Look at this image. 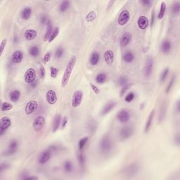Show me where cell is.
Returning <instances> with one entry per match:
<instances>
[{"label": "cell", "mask_w": 180, "mask_h": 180, "mask_svg": "<svg viewBox=\"0 0 180 180\" xmlns=\"http://www.w3.org/2000/svg\"><path fill=\"white\" fill-rule=\"evenodd\" d=\"M154 58L151 56L148 57L146 61V64H145L144 68V74L146 77H150L152 75L153 70H154Z\"/></svg>", "instance_id": "6"}, {"label": "cell", "mask_w": 180, "mask_h": 180, "mask_svg": "<svg viewBox=\"0 0 180 180\" xmlns=\"http://www.w3.org/2000/svg\"><path fill=\"white\" fill-rule=\"evenodd\" d=\"M46 99L50 105H53L56 104L57 102V96H56V92L52 89L48 90L46 93Z\"/></svg>", "instance_id": "12"}, {"label": "cell", "mask_w": 180, "mask_h": 180, "mask_svg": "<svg viewBox=\"0 0 180 180\" xmlns=\"http://www.w3.org/2000/svg\"><path fill=\"white\" fill-rule=\"evenodd\" d=\"M137 167L136 165H131L130 167H128L127 169V175H134L137 173Z\"/></svg>", "instance_id": "45"}, {"label": "cell", "mask_w": 180, "mask_h": 180, "mask_svg": "<svg viewBox=\"0 0 180 180\" xmlns=\"http://www.w3.org/2000/svg\"><path fill=\"white\" fill-rule=\"evenodd\" d=\"M134 134L133 127L127 126L123 127L120 131V138L121 140H125L132 137Z\"/></svg>", "instance_id": "7"}, {"label": "cell", "mask_w": 180, "mask_h": 180, "mask_svg": "<svg viewBox=\"0 0 180 180\" xmlns=\"http://www.w3.org/2000/svg\"><path fill=\"white\" fill-rule=\"evenodd\" d=\"M37 32L35 30H33V29L27 30L24 33L25 38H26L27 40H29V41H32L34 39H35L36 37H37Z\"/></svg>", "instance_id": "23"}, {"label": "cell", "mask_w": 180, "mask_h": 180, "mask_svg": "<svg viewBox=\"0 0 180 180\" xmlns=\"http://www.w3.org/2000/svg\"><path fill=\"white\" fill-rule=\"evenodd\" d=\"M104 61L106 64H113V61H114V53H113V51L110 49L106 50L104 54Z\"/></svg>", "instance_id": "17"}, {"label": "cell", "mask_w": 180, "mask_h": 180, "mask_svg": "<svg viewBox=\"0 0 180 180\" xmlns=\"http://www.w3.org/2000/svg\"><path fill=\"white\" fill-rule=\"evenodd\" d=\"M25 82L27 84H32L36 80V71L34 68H28L24 75Z\"/></svg>", "instance_id": "5"}, {"label": "cell", "mask_w": 180, "mask_h": 180, "mask_svg": "<svg viewBox=\"0 0 180 180\" xmlns=\"http://www.w3.org/2000/svg\"><path fill=\"white\" fill-rule=\"evenodd\" d=\"M68 122V118L67 116H64L62 120V125H61V129H64L66 126L67 125Z\"/></svg>", "instance_id": "52"}, {"label": "cell", "mask_w": 180, "mask_h": 180, "mask_svg": "<svg viewBox=\"0 0 180 180\" xmlns=\"http://www.w3.org/2000/svg\"><path fill=\"white\" fill-rule=\"evenodd\" d=\"M149 25V21L147 17L145 16H141L137 20V26L141 30H146Z\"/></svg>", "instance_id": "15"}, {"label": "cell", "mask_w": 180, "mask_h": 180, "mask_svg": "<svg viewBox=\"0 0 180 180\" xmlns=\"http://www.w3.org/2000/svg\"><path fill=\"white\" fill-rule=\"evenodd\" d=\"M77 58L75 56H72V57L70 58V60L68 62L67 66H66V69H65L64 75H63L62 80H61V87H66V85H68V83L70 79L71 73H72V70H73L74 67H75V64H76Z\"/></svg>", "instance_id": "1"}, {"label": "cell", "mask_w": 180, "mask_h": 180, "mask_svg": "<svg viewBox=\"0 0 180 180\" xmlns=\"http://www.w3.org/2000/svg\"><path fill=\"white\" fill-rule=\"evenodd\" d=\"M51 153L49 150H46L44 151L42 154L39 156L38 159V162L40 165H44V164L47 163L49 160L51 158Z\"/></svg>", "instance_id": "13"}, {"label": "cell", "mask_w": 180, "mask_h": 180, "mask_svg": "<svg viewBox=\"0 0 180 180\" xmlns=\"http://www.w3.org/2000/svg\"><path fill=\"white\" fill-rule=\"evenodd\" d=\"M51 52H47V53H46L45 54V56H44L43 57V61L45 63H47L49 62V61H50V59H51Z\"/></svg>", "instance_id": "49"}, {"label": "cell", "mask_w": 180, "mask_h": 180, "mask_svg": "<svg viewBox=\"0 0 180 180\" xmlns=\"http://www.w3.org/2000/svg\"><path fill=\"white\" fill-rule=\"evenodd\" d=\"M89 140V137H85L83 138L80 139L78 141V149L79 151H83L84 148H85V146H86L87 143L88 142Z\"/></svg>", "instance_id": "31"}, {"label": "cell", "mask_w": 180, "mask_h": 180, "mask_svg": "<svg viewBox=\"0 0 180 180\" xmlns=\"http://www.w3.org/2000/svg\"><path fill=\"white\" fill-rule=\"evenodd\" d=\"M77 160H78V162L80 164V167L83 168L85 165V162H86V159H85V156L84 154L83 151H80V154H78V156H77Z\"/></svg>", "instance_id": "34"}, {"label": "cell", "mask_w": 180, "mask_h": 180, "mask_svg": "<svg viewBox=\"0 0 180 180\" xmlns=\"http://www.w3.org/2000/svg\"><path fill=\"white\" fill-rule=\"evenodd\" d=\"M40 53V49L37 46H32L30 48L29 53L32 57H37Z\"/></svg>", "instance_id": "33"}, {"label": "cell", "mask_w": 180, "mask_h": 180, "mask_svg": "<svg viewBox=\"0 0 180 180\" xmlns=\"http://www.w3.org/2000/svg\"><path fill=\"white\" fill-rule=\"evenodd\" d=\"M61 116L60 114L56 115L53 118V125H52V132L53 133L56 132L58 131V129H59L60 126H61Z\"/></svg>", "instance_id": "20"}, {"label": "cell", "mask_w": 180, "mask_h": 180, "mask_svg": "<svg viewBox=\"0 0 180 180\" xmlns=\"http://www.w3.org/2000/svg\"><path fill=\"white\" fill-rule=\"evenodd\" d=\"M12 121L8 117H3L0 120V135L3 136L6 131L10 127Z\"/></svg>", "instance_id": "3"}, {"label": "cell", "mask_w": 180, "mask_h": 180, "mask_svg": "<svg viewBox=\"0 0 180 180\" xmlns=\"http://www.w3.org/2000/svg\"><path fill=\"white\" fill-rule=\"evenodd\" d=\"M20 92L19 90H13L9 93V99L12 102H17L20 99Z\"/></svg>", "instance_id": "25"}, {"label": "cell", "mask_w": 180, "mask_h": 180, "mask_svg": "<svg viewBox=\"0 0 180 180\" xmlns=\"http://www.w3.org/2000/svg\"><path fill=\"white\" fill-rule=\"evenodd\" d=\"M64 53V49L63 47H58L55 51V58H61Z\"/></svg>", "instance_id": "43"}, {"label": "cell", "mask_w": 180, "mask_h": 180, "mask_svg": "<svg viewBox=\"0 0 180 180\" xmlns=\"http://www.w3.org/2000/svg\"><path fill=\"white\" fill-rule=\"evenodd\" d=\"M12 108H13V105L9 102H3L1 104V109L2 111H8V110H12Z\"/></svg>", "instance_id": "38"}, {"label": "cell", "mask_w": 180, "mask_h": 180, "mask_svg": "<svg viewBox=\"0 0 180 180\" xmlns=\"http://www.w3.org/2000/svg\"><path fill=\"white\" fill-rule=\"evenodd\" d=\"M9 167V165L8 163H4V162H2L1 164V166H0V173H3V171L5 170H7Z\"/></svg>", "instance_id": "51"}, {"label": "cell", "mask_w": 180, "mask_h": 180, "mask_svg": "<svg viewBox=\"0 0 180 180\" xmlns=\"http://www.w3.org/2000/svg\"><path fill=\"white\" fill-rule=\"evenodd\" d=\"M7 39H3L2 41L1 42V44H0V47H1V51H0V56H2L3 52L4 51V49H5L6 45H7Z\"/></svg>", "instance_id": "48"}, {"label": "cell", "mask_w": 180, "mask_h": 180, "mask_svg": "<svg viewBox=\"0 0 180 180\" xmlns=\"http://www.w3.org/2000/svg\"><path fill=\"white\" fill-rule=\"evenodd\" d=\"M53 25L51 20H49L48 23L47 24V31L44 37V41H48L49 39L50 36H51L52 32H53Z\"/></svg>", "instance_id": "27"}, {"label": "cell", "mask_w": 180, "mask_h": 180, "mask_svg": "<svg viewBox=\"0 0 180 180\" xmlns=\"http://www.w3.org/2000/svg\"><path fill=\"white\" fill-rule=\"evenodd\" d=\"M123 60L125 62L130 64L135 60V55L132 51H127L123 54Z\"/></svg>", "instance_id": "28"}, {"label": "cell", "mask_w": 180, "mask_h": 180, "mask_svg": "<svg viewBox=\"0 0 180 180\" xmlns=\"http://www.w3.org/2000/svg\"><path fill=\"white\" fill-rule=\"evenodd\" d=\"M99 60H100V55L97 51H94L90 56L89 63L91 66H96L98 64Z\"/></svg>", "instance_id": "26"}, {"label": "cell", "mask_w": 180, "mask_h": 180, "mask_svg": "<svg viewBox=\"0 0 180 180\" xmlns=\"http://www.w3.org/2000/svg\"><path fill=\"white\" fill-rule=\"evenodd\" d=\"M23 59V53L20 50H16L12 53V61L14 64H20Z\"/></svg>", "instance_id": "16"}, {"label": "cell", "mask_w": 180, "mask_h": 180, "mask_svg": "<svg viewBox=\"0 0 180 180\" xmlns=\"http://www.w3.org/2000/svg\"><path fill=\"white\" fill-rule=\"evenodd\" d=\"M32 15V9L30 7H26L20 12V17L23 20H28Z\"/></svg>", "instance_id": "24"}, {"label": "cell", "mask_w": 180, "mask_h": 180, "mask_svg": "<svg viewBox=\"0 0 180 180\" xmlns=\"http://www.w3.org/2000/svg\"><path fill=\"white\" fill-rule=\"evenodd\" d=\"M37 82L36 81V80L34 82V83L31 84V87H32V88H35V87H37Z\"/></svg>", "instance_id": "59"}, {"label": "cell", "mask_w": 180, "mask_h": 180, "mask_svg": "<svg viewBox=\"0 0 180 180\" xmlns=\"http://www.w3.org/2000/svg\"><path fill=\"white\" fill-rule=\"evenodd\" d=\"M132 84H129V83H127L126 85H125L124 86H122V89L120 90V97H122L123 95H124L125 94L126 92L127 91V90H129V89L131 88V87H132Z\"/></svg>", "instance_id": "42"}, {"label": "cell", "mask_w": 180, "mask_h": 180, "mask_svg": "<svg viewBox=\"0 0 180 180\" xmlns=\"http://www.w3.org/2000/svg\"><path fill=\"white\" fill-rule=\"evenodd\" d=\"M64 168L66 173H70L71 172H72L73 170V165H72V162L70 160H66L64 162Z\"/></svg>", "instance_id": "35"}, {"label": "cell", "mask_w": 180, "mask_h": 180, "mask_svg": "<svg viewBox=\"0 0 180 180\" xmlns=\"http://www.w3.org/2000/svg\"><path fill=\"white\" fill-rule=\"evenodd\" d=\"M45 125V118L43 116H39L34 120L32 122V128L36 132H39L44 127Z\"/></svg>", "instance_id": "8"}, {"label": "cell", "mask_w": 180, "mask_h": 180, "mask_svg": "<svg viewBox=\"0 0 180 180\" xmlns=\"http://www.w3.org/2000/svg\"><path fill=\"white\" fill-rule=\"evenodd\" d=\"M113 148V142L110 136L108 135H104L101 139L99 143V150L104 155H107L111 151Z\"/></svg>", "instance_id": "2"}, {"label": "cell", "mask_w": 180, "mask_h": 180, "mask_svg": "<svg viewBox=\"0 0 180 180\" xmlns=\"http://www.w3.org/2000/svg\"><path fill=\"white\" fill-rule=\"evenodd\" d=\"M172 49V44L170 40H164L160 45V50L163 53H167Z\"/></svg>", "instance_id": "21"}, {"label": "cell", "mask_w": 180, "mask_h": 180, "mask_svg": "<svg viewBox=\"0 0 180 180\" xmlns=\"http://www.w3.org/2000/svg\"><path fill=\"white\" fill-rule=\"evenodd\" d=\"M70 5V2L69 1H63L59 5V12L61 13H64L69 9Z\"/></svg>", "instance_id": "30"}, {"label": "cell", "mask_w": 180, "mask_h": 180, "mask_svg": "<svg viewBox=\"0 0 180 180\" xmlns=\"http://www.w3.org/2000/svg\"><path fill=\"white\" fill-rule=\"evenodd\" d=\"M154 21H155V14H154V12L153 11L152 14H151V28L154 26Z\"/></svg>", "instance_id": "57"}, {"label": "cell", "mask_w": 180, "mask_h": 180, "mask_svg": "<svg viewBox=\"0 0 180 180\" xmlns=\"http://www.w3.org/2000/svg\"><path fill=\"white\" fill-rule=\"evenodd\" d=\"M18 148V142L16 139H12L9 142V147H8L7 151L6 152L7 155H12L15 154Z\"/></svg>", "instance_id": "14"}, {"label": "cell", "mask_w": 180, "mask_h": 180, "mask_svg": "<svg viewBox=\"0 0 180 180\" xmlns=\"http://www.w3.org/2000/svg\"><path fill=\"white\" fill-rule=\"evenodd\" d=\"M90 87H91V89L93 90V91H94L96 94H99V93H100V90H99V88H98L96 85H93V84H90Z\"/></svg>", "instance_id": "53"}, {"label": "cell", "mask_w": 180, "mask_h": 180, "mask_svg": "<svg viewBox=\"0 0 180 180\" xmlns=\"http://www.w3.org/2000/svg\"><path fill=\"white\" fill-rule=\"evenodd\" d=\"M107 80V75L105 72H101L96 77V82L98 84H104Z\"/></svg>", "instance_id": "32"}, {"label": "cell", "mask_w": 180, "mask_h": 180, "mask_svg": "<svg viewBox=\"0 0 180 180\" xmlns=\"http://www.w3.org/2000/svg\"><path fill=\"white\" fill-rule=\"evenodd\" d=\"M49 20L48 19V17L47 16H42V17H41L40 18V22H41V23H42V25H44V24H47V23H48V21H49Z\"/></svg>", "instance_id": "54"}, {"label": "cell", "mask_w": 180, "mask_h": 180, "mask_svg": "<svg viewBox=\"0 0 180 180\" xmlns=\"http://www.w3.org/2000/svg\"><path fill=\"white\" fill-rule=\"evenodd\" d=\"M175 76H173V77H172L171 80L170 81V83H169L168 85L167 86V88H166V93H169L170 91V90H171L172 88H173L174 84H175Z\"/></svg>", "instance_id": "44"}, {"label": "cell", "mask_w": 180, "mask_h": 180, "mask_svg": "<svg viewBox=\"0 0 180 180\" xmlns=\"http://www.w3.org/2000/svg\"><path fill=\"white\" fill-rule=\"evenodd\" d=\"M166 9H167V5L165 1H162L160 4V11H159V13L158 14V19H162L163 17L165 16V12H166Z\"/></svg>", "instance_id": "29"}, {"label": "cell", "mask_w": 180, "mask_h": 180, "mask_svg": "<svg viewBox=\"0 0 180 180\" xmlns=\"http://www.w3.org/2000/svg\"><path fill=\"white\" fill-rule=\"evenodd\" d=\"M117 118L121 123L127 122L130 119V113L127 109H122L117 114Z\"/></svg>", "instance_id": "9"}, {"label": "cell", "mask_w": 180, "mask_h": 180, "mask_svg": "<svg viewBox=\"0 0 180 180\" xmlns=\"http://www.w3.org/2000/svg\"><path fill=\"white\" fill-rule=\"evenodd\" d=\"M176 108H177V113H179V110H180V103H179V100H178L177 102Z\"/></svg>", "instance_id": "58"}, {"label": "cell", "mask_w": 180, "mask_h": 180, "mask_svg": "<svg viewBox=\"0 0 180 180\" xmlns=\"http://www.w3.org/2000/svg\"><path fill=\"white\" fill-rule=\"evenodd\" d=\"M96 18H97V14H96V12H94V11H91V12H89V13L87 14L86 17H85L86 20L87 22L94 21L96 19Z\"/></svg>", "instance_id": "37"}, {"label": "cell", "mask_w": 180, "mask_h": 180, "mask_svg": "<svg viewBox=\"0 0 180 180\" xmlns=\"http://www.w3.org/2000/svg\"><path fill=\"white\" fill-rule=\"evenodd\" d=\"M45 67H44L42 65H41L40 68H39V75H40L41 78L44 79L45 77Z\"/></svg>", "instance_id": "50"}, {"label": "cell", "mask_w": 180, "mask_h": 180, "mask_svg": "<svg viewBox=\"0 0 180 180\" xmlns=\"http://www.w3.org/2000/svg\"><path fill=\"white\" fill-rule=\"evenodd\" d=\"M154 115H155V110H153L150 113V114L148 115L147 120H146V125H145L144 132H148V131H149L151 125H152L153 120H154Z\"/></svg>", "instance_id": "22"}, {"label": "cell", "mask_w": 180, "mask_h": 180, "mask_svg": "<svg viewBox=\"0 0 180 180\" xmlns=\"http://www.w3.org/2000/svg\"><path fill=\"white\" fill-rule=\"evenodd\" d=\"M59 31H60V29L58 27H56V28H55L54 29H53V32H52L51 36H50L49 39V40H48V42H49V43H51V42H53V41L56 38V37H57V36L58 35V34H59Z\"/></svg>", "instance_id": "36"}, {"label": "cell", "mask_w": 180, "mask_h": 180, "mask_svg": "<svg viewBox=\"0 0 180 180\" xmlns=\"http://www.w3.org/2000/svg\"><path fill=\"white\" fill-rule=\"evenodd\" d=\"M132 39V36L130 32H125L124 34L121 36L120 45L122 46V47H125V46H127L129 42H131Z\"/></svg>", "instance_id": "19"}, {"label": "cell", "mask_w": 180, "mask_h": 180, "mask_svg": "<svg viewBox=\"0 0 180 180\" xmlns=\"http://www.w3.org/2000/svg\"><path fill=\"white\" fill-rule=\"evenodd\" d=\"M127 82H128V79H127V77L125 76L120 77L118 79V80H117V83H118V85H120V86H124L125 85H126V84L127 83Z\"/></svg>", "instance_id": "40"}, {"label": "cell", "mask_w": 180, "mask_h": 180, "mask_svg": "<svg viewBox=\"0 0 180 180\" xmlns=\"http://www.w3.org/2000/svg\"><path fill=\"white\" fill-rule=\"evenodd\" d=\"M172 13L174 14H178L180 12V3L176 2L172 7Z\"/></svg>", "instance_id": "41"}, {"label": "cell", "mask_w": 180, "mask_h": 180, "mask_svg": "<svg viewBox=\"0 0 180 180\" xmlns=\"http://www.w3.org/2000/svg\"><path fill=\"white\" fill-rule=\"evenodd\" d=\"M50 70H51V77L52 78H56L58 73V69L53 67V66H51Z\"/></svg>", "instance_id": "46"}, {"label": "cell", "mask_w": 180, "mask_h": 180, "mask_svg": "<svg viewBox=\"0 0 180 180\" xmlns=\"http://www.w3.org/2000/svg\"><path fill=\"white\" fill-rule=\"evenodd\" d=\"M169 72H170V69L167 68H166L165 70L162 71V72L160 75V83H164V82L166 80L167 77L169 75Z\"/></svg>", "instance_id": "39"}, {"label": "cell", "mask_w": 180, "mask_h": 180, "mask_svg": "<svg viewBox=\"0 0 180 180\" xmlns=\"http://www.w3.org/2000/svg\"><path fill=\"white\" fill-rule=\"evenodd\" d=\"M135 94L133 92H129L125 98V101L127 103H130L132 101H133V99H135Z\"/></svg>", "instance_id": "47"}, {"label": "cell", "mask_w": 180, "mask_h": 180, "mask_svg": "<svg viewBox=\"0 0 180 180\" xmlns=\"http://www.w3.org/2000/svg\"><path fill=\"white\" fill-rule=\"evenodd\" d=\"M83 93L82 91L77 90V91H75L73 94L72 99V106L73 108H77L79 106H80L82 102H83Z\"/></svg>", "instance_id": "4"}, {"label": "cell", "mask_w": 180, "mask_h": 180, "mask_svg": "<svg viewBox=\"0 0 180 180\" xmlns=\"http://www.w3.org/2000/svg\"><path fill=\"white\" fill-rule=\"evenodd\" d=\"M141 4L144 6V7H150V5L151 4L152 1H149V0H143V1H141Z\"/></svg>", "instance_id": "55"}, {"label": "cell", "mask_w": 180, "mask_h": 180, "mask_svg": "<svg viewBox=\"0 0 180 180\" xmlns=\"http://www.w3.org/2000/svg\"><path fill=\"white\" fill-rule=\"evenodd\" d=\"M23 179H26V180H37L38 179V177L35 176H27L26 177L23 178Z\"/></svg>", "instance_id": "56"}, {"label": "cell", "mask_w": 180, "mask_h": 180, "mask_svg": "<svg viewBox=\"0 0 180 180\" xmlns=\"http://www.w3.org/2000/svg\"><path fill=\"white\" fill-rule=\"evenodd\" d=\"M130 18V14L128 10H123L120 14L119 17H118V24L120 26H124L125 25L127 24Z\"/></svg>", "instance_id": "10"}, {"label": "cell", "mask_w": 180, "mask_h": 180, "mask_svg": "<svg viewBox=\"0 0 180 180\" xmlns=\"http://www.w3.org/2000/svg\"><path fill=\"white\" fill-rule=\"evenodd\" d=\"M116 106V102H108V103H107L103 107V109H102V112H101V115H102V116H105V115H107L115 108Z\"/></svg>", "instance_id": "18"}, {"label": "cell", "mask_w": 180, "mask_h": 180, "mask_svg": "<svg viewBox=\"0 0 180 180\" xmlns=\"http://www.w3.org/2000/svg\"><path fill=\"white\" fill-rule=\"evenodd\" d=\"M38 108V103L36 101H30L25 107V113L26 115H31Z\"/></svg>", "instance_id": "11"}]
</instances>
